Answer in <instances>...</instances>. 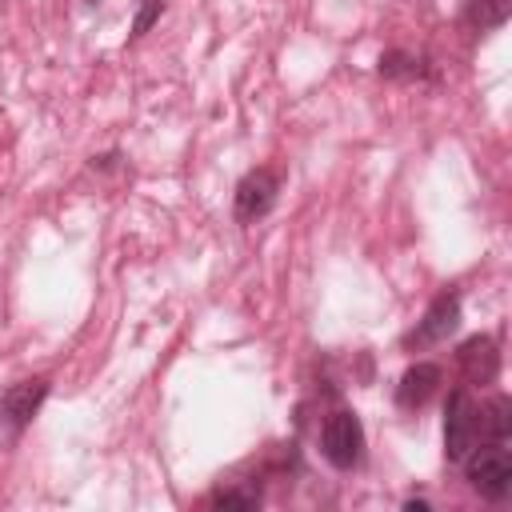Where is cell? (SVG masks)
<instances>
[{"label": "cell", "mask_w": 512, "mask_h": 512, "mask_svg": "<svg viewBox=\"0 0 512 512\" xmlns=\"http://www.w3.org/2000/svg\"><path fill=\"white\" fill-rule=\"evenodd\" d=\"M404 508H408V512H428L432 504H428L424 496H408V500H404Z\"/></svg>", "instance_id": "cell-15"}, {"label": "cell", "mask_w": 512, "mask_h": 512, "mask_svg": "<svg viewBox=\"0 0 512 512\" xmlns=\"http://www.w3.org/2000/svg\"><path fill=\"white\" fill-rule=\"evenodd\" d=\"M460 16H464V24H468L472 32H496V28L508 24L512 0H464Z\"/></svg>", "instance_id": "cell-11"}, {"label": "cell", "mask_w": 512, "mask_h": 512, "mask_svg": "<svg viewBox=\"0 0 512 512\" xmlns=\"http://www.w3.org/2000/svg\"><path fill=\"white\" fill-rule=\"evenodd\" d=\"M280 188H284L280 168H272V164L248 168V172L236 180V188H232V216H236V224H240V228L260 224V220L276 208Z\"/></svg>", "instance_id": "cell-2"}, {"label": "cell", "mask_w": 512, "mask_h": 512, "mask_svg": "<svg viewBox=\"0 0 512 512\" xmlns=\"http://www.w3.org/2000/svg\"><path fill=\"white\" fill-rule=\"evenodd\" d=\"M364 424L352 408H332L320 424V456L336 468V472H352L364 460Z\"/></svg>", "instance_id": "cell-3"}, {"label": "cell", "mask_w": 512, "mask_h": 512, "mask_svg": "<svg viewBox=\"0 0 512 512\" xmlns=\"http://www.w3.org/2000/svg\"><path fill=\"white\" fill-rule=\"evenodd\" d=\"M456 328H460V292H456V288H444V292L432 296V304L424 308V316L416 320V328L404 332L400 348H404V352H420V348L444 344Z\"/></svg>", "instance_id": "cell-5"}, {"label": "cell", "mask_w": 512, "mask_h": 512, "mask_svg": "<svg viewBox=\"0 0 512 512\" xmlns=\"http://www.w3.org/2000/svg\"><path fill=\"white\" fill-rule=\"evenodd\" d=\"M456 364L464 372L468 384H492L500 376V352H496V340L488 332H476L468 336L460 348H456Z\"/></svg>", "instance_id": "cell-8"}, {"label": "cell", "mask_w": 512, "mask_h": 512, "mask_svg": "<svg viewBox=\"0 0 512 512\" xmlns=\"http://www.w3.org/2000/svg\"><path fill=\"white\" fill-rule=\"evenodd\" d=\"M508 436H512V400L504 392H496L480 404V440L504 444Z\"/></svg>", "instance_id": "cell-10"}, {"label": "cell", "mask_w": 512, "mask_h": 512, "mask_svg": "<svg viewBox=\"0 0 512 512\" xmlns=\"http://www.w3.org/2000/svg\"><path fill=\"white\" fill-rule=\"evenodd\" d=\"M208 508H228V512H256L264 504L260 484H220L204 496Z\"/></svg>", "instance_id": "cell-12"}, {"label": "cell", "mask_w": 512, "mask_h": 512, "mask_svg": "<svg viewBox=\"0 0 512 512\" xmlns=\"http://www.w3.org/2000/svg\"><path fill=\"white\" fill-rule=\"evenodd\" d=\"M440 380H444V368H440V364H432V360L408 364L404 376L396 380V408H400V412H420V408L436 396Z\"/></svg>", "instance_id": "cell-7"}, {"label": "cell", "mask_w": 512, "mask_h": 512, "mask_svg": "<svg viewBox=\"0 0 512 512\" xmlns=\"http://www.w3.org/2000/svg\"><path fill=\"white\" fill-rule=\"evenodd\" d=\"M164 12V0H136V16H132V40L144 36Z\"/></svg>", "instance_id": "cell-13"}, {"label": "cell", "mask_w": 512, "mask_h": 512, "mask_svg": "<svg viewBox=\"0 0 512 512\" xmlns=\"http://www.w3.org/2000/svg\"><path fill=\"white\" fill-rule=\"evenodd\" d=\"M376 72L384 80H400V84H420V80H436V68L428 56H416V52H404V48H388L380 60H376Z\"/></svg>", "instance_id": "cell-9"}, {"label": "cell", "mask_w": 512, "mask_h": 512, "mask_svg": "<svg viewBox=\"0 0 512 512\" xmlns=\"http://www.w3.org/2000/svg\"><path fill=\"white\" fill-rule=\"evenodd\" d=\"M480 444V404L468 388H452L444 400V460L460 464Z\"/></svg>", "instance_id": "cell-4"}, {"label": "cell", "mask_w": 512, "mask_h": 512, "mask_svg": "<svg viewBox=\"0 0 512 512\" xmlns=\"http://www.w3.org/2000/svg\"><path fill=\"white\" fill-rule=\"evenodd\" d=\"M92 168H96V172H112V168H120V152L112 148V152H100V156H92Z\"/></svg>", "instance_id": "cell-14"}, {"label": "cell", "mask_w": 512, "mask_h": 512, "mask_svg": "<svg viewBox=\"0 0 512 512\" xmlns=\"http://www.w3.org/2000/svg\"><path fill=\"white\" fill-rule=\"evenodd\" d=\"M460 464H464L468 488H472L480 500H492V504L508 500V492H512V456H508L504 444L484 440V448L476 444Z\"/></svg>", "instance_id": "cell-1"}, {"label": "cell", "mask_w": 512, "mask_h": 512, "mask_svg": "<svg viewBox=\"0 0 512 512\" xmlns=\"http://www.w3.org/2000/svg\"><path fill=\"white\" fill-rule=\"evenodd\" d=\"M48 392H52V380H48V376H28V380L8 384L4 396H0V424H4L12 436H20V432L40 416Z\"/></svg>", "instance_id": "cell-6"}]
</instances>
